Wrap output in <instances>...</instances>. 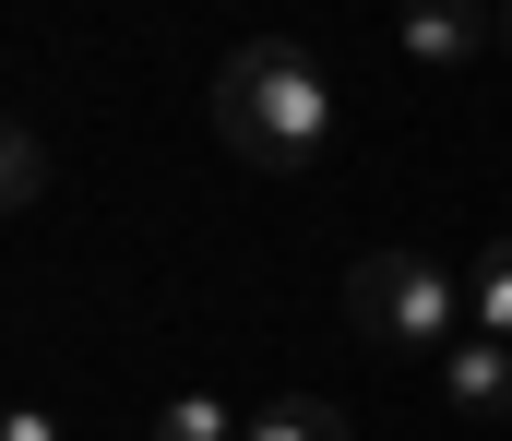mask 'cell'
Segmentation results:
<instances>
[{
  "label": "cell",
  "instance_id": "cell-1",
  "mask_svg": "<svg viewBox=\"0 0 512 441\" xmlns=\"http://www.w3.org/2000/svg\"><path fill=\"white\" fill-rule=\"evenodd\" d=\"M215 132H227V155H251L262 179H298L310 155L334 144V84H322L286 36H251V48L215 72Z\"/></svg>",
  "mask_w": 512,
  "mask_h": 441
},
{
  "label": "cell",
  "instance_id": "cell-2",
  "mask_svg": "<svg viewBox=\"0 0 512 441\" xmlns=\"http://www.w3.org/2000/svg\"><path fill=\"white\" fill-rule=\"evenodd\" d=\"M346 322H358L370 346H393V358H441V346L465 334V287H453L429 251H358Z\"/></svg>",
  "mask_w": 512,
  "mask_h": 441
},
{
  "label": "cell",
  "instance_id": "cell-3",
  "mask_svg": "<svg viewBox=\"0 0 512 441\" xmlns=\"http://www.w3.org/2000/svg\"><path fill=\"white\" fill-rule=\"evenodd\" d=\"M405 60L417 72H477L489 60V0H405Z\"/></svg>",
  "mask_w": 512,
  "mask_h": 441
},
{
  "label": "cell",
  "instance_id": "cell-4",
  "mask_svg": "<svg viewBox=\"0 0 512 441\" xmlns=\"http://www.w3.org/2000/svg\"><path fill=\"white\" fill-rule=\"evenodd\" d=\"M441 394H453L465 418H512V334H477V322H465V334L441 346Z\"/></svg>",
  "mask_w": 512,
  "mask_h": 441
},
{
  "label": "cell",
  "instance_id": "cell-5",
  "mask_svg": "<svg viewBox=\"0 0 512 441\" xmlns=\"http://www.w3.org/2000/svg\"><path fill=\"white\" fill-rule=\"evenodd\" d=\"M239 441H346V406H322V394H262Z\"/></svg>",
  "mask_w": 512,
  "mask_h": 441
},
{
  "label": "cell",
  "instance_id": "cell-6",
  "mask_svg": "<svg viewBox=\"0 0 512 441\" xmlns=\"http://www.w3.org/2000/svg\"><path fill=\"white\" fill-rule=\"evenodd\" d=\"M465 322H477V334H512V239L477 251V275H465Z\"/></svg>",
  "mask_w": 512,
  "mask_h": 441
},
{
  "label": "cell",
  "instance_id": "cell-7",
  "mask_svg": "<svg viewBox=\"0 0 512 441\" xmlns=\"http://www.w3.org/2000/svg\"><path fill=\"white\" fill-rule=\"evenodd\" d=\"M36 191H48V144H36L24 120H0V215H24Z\"/></svg>",
  "mask_w": 512,
  "mask_h": 441
},
{
  "label": "cell",
  "instance_id": "cell-8",
  "mask_svg": "<svg viewBox=\"0 0 512 441\" xmlns=\"http://www.w3.org/2000/svg\"><path fill=\"white\" fill-rule=\"evenodd\" d=\"M155 441H239V418H227V394H167Z\"/></svg>",
  "mask_w": 512,
  "mask_h": 441
},
{
  "label": "cell",
  "instance_id": "cell-9",
  "mask_svg": "<svg viewBox=\"0 0 512 441\" xmlns=\"http://www.w3.org/2000/svg\"><path fill=\"white\" fill-rule=\"evenodd\" d=\"M0 441H60V418L48 406H0Z\"/></svg>",
  "mask_w": 512,
  "mask_h": 441
}]
</instances>
